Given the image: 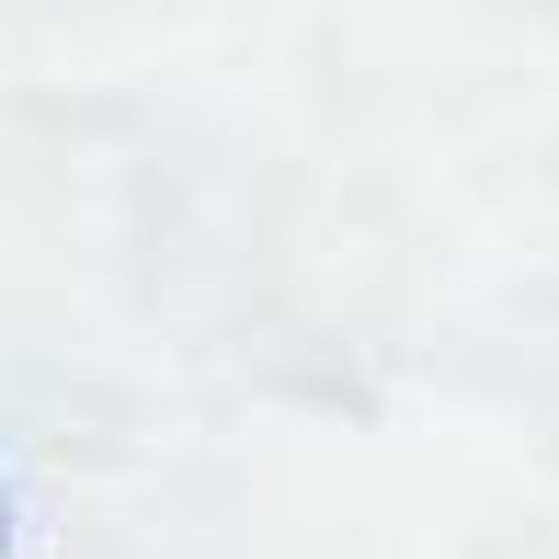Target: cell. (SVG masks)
Instances as JSON below:
<instances>
[{"label":"cell","instance_id":"6da1fadb","mask_svg":"<svg viewBox=\"0 0 559 559\" xmlns=\"http://www.w3.org/2000/svg\"><path fill=\"white\" fill-rule=\"evenodd\" d=\"M0 559H12V491H0Z\"/></svg>","mask_w":559,"mask_h":559}]
</instances>
